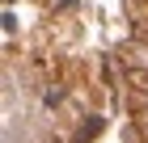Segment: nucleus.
I'll list each match as a JSON object with an SVG mask.
<instances>
[{"label":"nucleus","instance_id":"nucleus-1","mask_svg":"<svg viewBox=\"0 0 148 143\" xmlns=\"http://www.w3.org/2000/svg\"><path fill=\"white\" fill-rule=\"evenodd\" d=\"M119 63L127 67V76H148V38H127L119 46Z\"/></svg>","mask_w":148,"mask_h":143}]
</instances>
